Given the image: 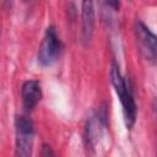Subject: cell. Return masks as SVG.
<instances>
[{"instance_id": "cell-4", "label": "cell", "mask_w": 157, "mask_h": 157, "mask_svg": "<svg viewBox=\"0 0 157 157\" xmlns=\"http://www.w3.org/2000/svg\"><path fill=\"white\" fill-rule=\"evenodd\" d=\"M134 33L137 49L142 58L146 61L155 64L157 61V36L140 20L135 22Z\"/></svg>"}, {"instance_id": "cell-8", "label": "cell", "mask_w": 157, "mask_h": 157, "mask_svg": "<svg viewBox=\"0 0 157 157\" xmlns=\"http://www.w3.org/2000/svg\"><path fill=\"white\" fill-rule=\"evenodd\" d=\"M156 157H157V153H156Z\"/></svg>"}, {"instance_id": "cell-3", "label": "cell", "mask_w": 157, "mask_h": 157, "mask_svg": "<svg viewBox=\"0 0 157 157\" xmlns=\"http://www.w3.org/2000/svg\"><path fill=\"white\" fill-rule=\"evenodd\" d=\"M63 48L64 45L58 36L56 28L54 26H49L45 29L44 37L38 49V63L42 66H52L60 58Z\"/></svg>"}, {"instance_id": "cell-5", "label": "cell", "mask_w": 157, "mask_h": 157, "mask_svg": "<svg viewBox=\"0 0 157 157\" xmlns=\"http://www.w3.org/2000/svg\"><path fill=\"white\" fill-rule=\"evenodd\" d=\"M21 98L23 108L27 112H31L42 98L40 83L37 80H27L21 87Z\"/></svg>"}, {"instance_id": "cell-7", "label": "cell", "mask_w": 157, "mask_h": 157, "mask_svg": "<svg viewBox=\"0 0 157 157\" xmlns=\"http://www.w3.org/2000/svg\"><path fill=\"white\" fill-rule=\"evenodd\" d=\"M40 157H55V155H54V152H53V150H52V147H50L49 145L44 144V145L42 146Z\"/></svg>"}, {"instance_id": "cell-1", "label": "cell", "mask_w": 157, "mask_h": 157, "mask_svg": "<svg viewBox=\"0 0 157 157\" xmlns=\"http://www.w3.org/2000/svg\"><path fill=\"white\" fill-rule=\"evenodd\" d=\"M109 76H110V82L114 87L115 93L119 96L121 108H123V115H124V121L128 129H131L136 121L137 117V107L132 96V92L130 90L129 83L126 82V78L121 75L119 65L115 61H112L110 70H109Z\"/></svg>"}, {"instance_id": "cell-2", "label": "cell", "mask_w": 157, "mask_h": 157, "mask_svg": "<svg viewBox=\"0 0 157 157\" xmlns=\"http://www.w3.org/2000/svg\"><path fill=\"white\" fill-rule=\"evenodd\" d=\"M15 157H32L34 126L26 115H17L15 119Z\"/></svg>"}, {"instance_id": "cell-6", "label": "cell", "mask_w": 157, "mask_h": 157, "mask_svg": "<svg viewBox=\"0 0 157 157\" xmlns=\"http://www.w3.org/2000/svg\"><path fill=\"white\" fill-rule=\"evenodd\" d=\"M94 29V9L92 1H83L81 4V37L83 43L92 39Z\"/></svg>"}]
</instances>
